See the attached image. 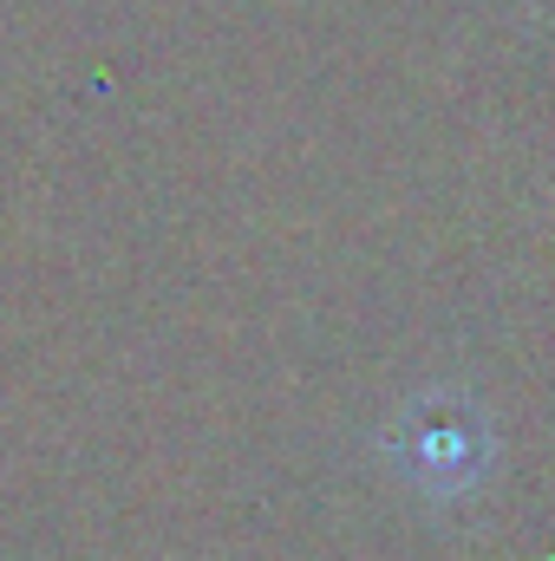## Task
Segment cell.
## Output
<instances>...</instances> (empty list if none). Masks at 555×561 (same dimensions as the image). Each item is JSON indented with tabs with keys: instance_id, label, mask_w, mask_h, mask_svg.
<instances>
[{
	"instance_id": "6da1fadb",
	"label": "cell",
	"mask_w": 555,
	"mask_h": 561,
	"mask_svg": "<svg viewBox=\"0 0 555 561\" xmlns=\"http://www.w3.org/2000/svg\"><path fill=\"white\" fill-rule=\"evenodd\" d=\"M406 450H412V470L418 483H451L444 477V457H451V470H457V483L464 477H477V450H484V437H464V412L457 424H431V412H418V437H399Z\"/></svg>"
}]
</instances>
